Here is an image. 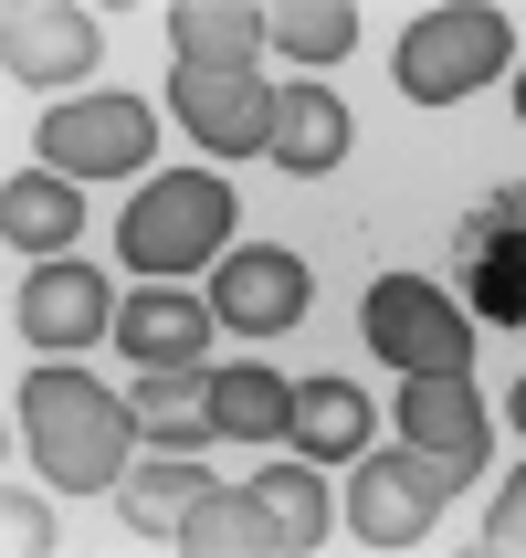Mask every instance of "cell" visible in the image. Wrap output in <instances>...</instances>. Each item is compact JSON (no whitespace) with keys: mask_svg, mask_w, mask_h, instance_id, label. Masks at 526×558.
<instances>
[{"mask_svg":"<svg viewBox=\"0 0 526 558\" xmlns=\"http://www.w3.org/2000/svg\"><path fill=\"white\" fill-rule=\"evenodd\" d=\"M0 32H11V74H22V85H63V74L95 63V22L74 0H32V11H11Z\"/></svg>","mask_w":526,"mask_h":558,"instance_id":"cell-14","label":"cell"},{"mask_svg":"<svg viewBox=\"0 0 526 558\" xmlns=\"http://www.w3.org/2000/svg\"><path fill=\"white\" fill-rule=\"evenodd\" d=\"M347 517H358L369 548H411V537H432V517H442V474L421 464V453H369L358 485H347Z\"/></svg>","mask_w":526,"mask_h":558,"instance_id":"cell-8","label":"cell"},{"mask_svg":"<svg viewBox=\"0 0 526 558\" xmlns=\"http://www.w3.org/2000/svg\"><path fill=\"white\" fill-rule=\"evenodd\" d=\"M22 442H32V464L53 474V485H74V496H106V485L126 474L137 411L106 401L85 369H32V379H22Z\"/></svg>","mask_w":526,"mask_h":558,"instance_id":"cell-1","label":"cell"},{"mask_svg":"<svg viewBox=\"0 0 526 558\" xmlns=\"http://www.w3.org/2000/svg\"><path fill=\"white\" fill-rule=\"evenodd\" d=\"M169 53H180V74H253L264 11L253 0H180L169 11Z\"/></svg>","mask_w":526,"mask_h":558,"instance_id":"cell-13","label":"cell"},{"mask_svg":"<svg viewBox=\"0 0 526 558\" xmlns=\"http://www.w3.org/2000/svg\"><path fill=\"white\" fill-rule=\"evenodd\" d=\"M264 43L295 63H338L358 43V0H284V11H264Z\"/></svg>","mask_w":526,"mask_h":558,"instance_id":"cell-22","label":"cell"},{"mask_svg":"<svg viewBox=\"0 0 526 558\" xmlns=\"http://www.w3.org/2000/svg\"><path fill=\"white\" fill-rule=\"evenodd\" d=\"M496 548H526V474L496 496Z\"/></svg>","mask_w":526,"mask_h":558,"instance_id":"cell-25","label":"cell"},{"mask_svg":"<svg viewBox=\"0 0 526 558\" xmlns=\"http://www.w3.org/2000/svg\"><path fill=\"white\" fill-rule=\"evenodd\" d=\"M453 284L485 327H516L526 338V190H496L485 211H464L453 232Z\"/></svg>","mask_w":526,"mask_h":558,"instance_id":"cell-5","label":"cell"},{"mask_svg":"<svg viewBox=\"0 0 526 558\" xmlns=\"http://www.w3.org/2000/svg\"><path fill=\"white\" fill-rule=\"evenodd\" d=\"M0 232H11V253H42V264H63V243L85 232V201H74V180H63V169H11V190H0Z\"/></svg>","mask_w":526,"mask_h":558,"instance_id":"cell-15","label":"cell"},{"mask_svg":"<svg viewBox=\"0 0 526 558\" xmlns=\"http://www.w3.org/2000/svg\"><path fill=\"white\" fill-rule=\"evenodd\" d=\"M232 243V190L211 169H180V180H148L137 201L117 211V253L137 275H189Z\"/></svg>","mask_w":526,"mask_h":558,"instance_id":"cell-2","label":"cell"},{"mask_svg":"<svg viewBox=\"0 0 526 558\" xmlns=\"http://www.w3.org/2000/svg\"><path fill=\"white\" fill-rule=\"evenodd\" d=\"M505 53H516V22H505V11H485V0L421 11V22L401 32V95L453 106V95H474L485 74H505Z\"/></svg>","mask_w":526,"mask_h":558,"instance_id":"cell-3","label":"cell"},{"mask_svg":"<svg viewBox=\"0 0 526 558\" xmlns=\"http://www.w3.org/2000/svg\"><path fill=\"white\" fill-rule=\"evenodd\" d=\"M284 433H295V453H306V464L369 453V401H358L347 379H306V390H295V422H284Z\"/></svg>","mask_w":526,"mask_h":558,"instance_id":"cell-19","label":"cell"},{"mask_svg":"<svg viewBox=\"0 0 526 558\" xmlns=\"http://www.w3.org/2000/svg\"><path fill=\"white\" fill-rule=\"evenodd\" d=\"M0 537H11V548H53V517H42V506H32V496H11V506H0Z\"/></svg>","mask_w":526,"mask_h":558,"instance_id":"cell-24","label":"cell"},{"mask_svg":"<svg viewBox=\"0 0 526 558\" xmlns=\"http://www.w3.org/2000/svg\"><path fill=\"white\" fill-rule=\"evenodd\" d=\"M516 433H526V379H516Z\"/></svg>","mask_w":526,"mask_h":558,"instance_id":"cell-26","label":"cell"},{"mask_svg":"<svg viewBox=\"0 0 526 558\" xmlns=\"http://www.w3.org/2000/svg\"><path fill=\"white\" fill-rule=\"evenodd\" d=\"M516 117H526V74H516Z\"/></svg>","mask_w":526,"mask_h":558,"instance_id":"cell-27","label":"cell"},{"mask_svg":"<svg viewBox=\"0 0 526 558\" xmlns=\"http://www.w3.org/2000/svg\"><path fill=\"white\" fill-rule=\"evenodd\" d=\"M253 506H264L274 548H316V537H327V485H316V464H264L253 474Z\"/></svg>","mask_w":526,"mask_h":558,"instance_id":"cell-21","label":"cell"},{"mask_svg":"<svg viewBox=\"0 0 526 558\" xmlns=\"http://www.w3.org/2000/svg\"><path fill=\"white\" fill-rule=\"evenodd\" d=\"M358 327H369V359H390L401 379L421 369H474V316L442 295V284L421 275H379L369 306H358Z\"/></svg>","mask_w":526,"mask_h":558,"instance_id":"cell-4","label":"cell"},{"mask_svg":"<svg viewBox=\"0 0 526 558\" xmlns=\"http://www.w3.org/2000/svg\"><path fill=\"white\" fill-rule=\"evenodd\" d=\"M264 158L306 169V180H316V169H338V158H347V106H338V95H316V85H284L274 95V148H264Z\"/></svg>","mask_w":526,"mask_h":558,"instance_id":"cell-18","label":"cell"},{"mask_svg":"<svg viewBox=\"0 0 526 558\" xmlns=\"http://www.w3.org/2000/svg\"><path fill=\"white\" fill-rule=\"evenodd\" d=\"M11 306H22V338H32V348H85L95 327H117L106 275H85V264H32Z\"/></svg>","mask_w":526,"mask_h":558,"instance_id":"cell-12","label":"cell"},{"mask_svg":"<svg viewBox=\"0 0 526 558\" xmlns=\"http://www.w3.org/2000/svg\"><path fill=\"white\" fill-rule=\"evenodd\" d=\"M169 117L200 137V148L243 158V148H274V95L253 74H169Z\"/></svg>","mask_w":526,"mask_h":558,"instance_id":"cell-10","label":"cell"},{"mask_svg":"<svg viewBox=\"0 0 526 558\" xmlns=\"http://www.w3.org/2000/svg\"><path fill=\"white\" fill-rule=\"evenodd\" d=\"M211 422H221V442H274L295 422V390L274 369H211Z\"/></svg>","mask_w":526,"mask_h":558,"instance_id":"cell-20","label":"cell"},{"mask_svg":"<svg viewBox=\"0 0 526 558\" xmlns=\"http://www.w3.org/2000/svg\"><path fill=\"white\" fill-rule=\"evenodd\" d=\"M401 433H411V453L442 474V496L474 485V464H485V401H474V379H464V369L401 379Z\"/></svg>","mask_w":526,"mask_h":558,"instance_id":"cell-7","label":"cell"},{"mask_svg":"<svg viewBox=\"0 0 526 558\" xmlns=\"http://www.w3.org/2000/svg\"><path fill=\"white\" fill-rule=\"evenodd\" d=\"M221 327H243V338H274V327H295L306 316V264L274 243H243V253H221Z\"/></svg>","mask_w":526,"mask_h":558,"instance_id":"cell-11","label":"cell"},{"mask_svg":"<svg viewBox=\"0 0 526 558\" xmlns=\"http://www.w3.org/2000/svg\"><path fill=\"white\" fill-rule=\"evenodd\" d=\"M126 411H137V433L169 442V453H200V442L221 433L211 422V369H137Z\"/></svg>","mask_w":526,"mask_h":558,"instance_id":"cell-17","label":"cell"},{"mask_svg":"<svg viewBox=\"0 0 526 558\" xmlns=\"http://www.w3.org/2000/svg\"><path fill=\"white\" fill-rule=\"evenodd\" d=\"M200 496H211L200 453H158V464H126L117 474L126 527H137V537H169V548H180V527H189V506H200Z\"/></svg>","mask_w":526,"mask_h":558,"instance_id":"cell-16","label":"cell"},{"mask_svg":"<svg viewBox=\"0 0 526 558\" xmlns=\"http://www.w3.org/2000/svg\"><path fill=\"white\" fill-rule=\"evenodd\" d=\"M211 327H221V306H200L189 284H137V295H117V348L137 369H200Z\"/></svg>","mask_w":526,"mask_h":558,"instance_id":"cell-9","label":"cell"},{"mask_svg":"<svg viewBox=\"0 0 526 558\" xmlns=\"http://www.w3.org/2000/svg\"><path fill=\"white\" fill-rule=\"evenodd\" d=\"M148 148H158V117L137 95H95V106H53L42 117V169H63V180H117Z\"/></svg>","mask_w":526,"mask_h":558,"instance_id":"cell-6","label":"cell"},{"mask_svg":"<svg viewBox=\"0 0 526 558\" xmlns=\"http://www.w3.org/2000/svg\"><path fill=\"white\" fill-rule=\"evenodd\" d=\"M180 548H200V558H232V548H274V527H264V506H253V485L243 496H200L189 506V527H180Z\"/></svg>","mask_w":526,"mask_h":558,"instance_id":"cell-23","label":"cell"}]
</instances>
